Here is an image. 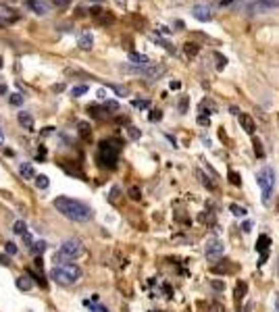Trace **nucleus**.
Segmentation results:
<instances>
[{"instance_id": "33", "label": "nucleus", "mask_w": 279, "mask_h": 312, "mask_svg": "<svg viewBox=\"0 0 279 312\" xmlns=\"http://www.w3.org/2000/svg\"><path fill=\"white\" fill-rule=\"evenodd\" d=\"M254 152H256V156H258V159H263V156H265V150H263V144H261V142H258V140H254Z\"/></svg>"}, {"instance_id": "21", "label": "nucleus", "mask_w": 279, "mask_h": 312, "mask_svg": "<svg viewBox=\"0 0 279 312\" xmlns=\"http://www.w3.org/2000/svg\"><path fill=\"white\" fill-rule=\"evenodd\" d=\"M46 248H48V244L40 240V242H33V246H31V252H33V254H38V256H42L44 252H46Z\"/></svg>"}, {"instance_id": "4", "label": "nucleus", "mask_w": 279, "mask_h": 312, "mask_svg": "<svg viewBox=\"0 0 279 312\" xmlns=\"http://www.w3.org/2000/svg\"><path fill=\"white\" fill-rule=\"evenodd\" d=\"M79 256H84V244L79 240H65L58 248V252L54 254V262H73Z\"/></svg>"}, {"instance_id": "7", "label": "nucleus", "mask_w": 279, "mask_h": 312, "mask_svg": "<svg viewBox=\"0 0 279 312\" xmlns=\"http://www.w3.org/2000/svg\"><path fill=\"white\" fill-rule=\"evenodd\" d=\"M204 254H206V258H208L211 262L219 260V258L223 256V244L219 242L217 238L208 240V242H206V248H204Z\"/></svg>"}, {"instance_id": "35", "label": "nucleus", "mask_w": 279, "mask_h": 312, "mask_svg": "<svg viewBox=\"0 0 279 312\" xmlns=\"http://www.w3.org/2000/svg\"><path fill=\"white\" fill-rule=\"evenodd\" d=\"M50 3H52L54 7H58V9H65V7L71 3V0H50Z\"/></svg>"}, {"instance_id": "56", "label": "nucleus", "mask_w": 279, "mask_h": 312, "mask_svg": "<svg viewBox=\"0 0 279 312\" xmlns=\"http://www.w3.org/2000/svg\"><path fill=\"white\" fill-rule=\"evenodd\" d=\"M92 3H98V0H92Z\"/></svg>"}, {"instance_id": "32", "label": "nucleus", "mask_w": 279, "mask_h": 312, "mask_svg": "<svg viewBox=\"0 0 279 312\" xmlns=\"http://www.w3.org/2000/svg\"><path fill=\"white\" fill-rule=\"evenodd\" d=\"M102 108H104V112H107V110H109V112H117V110H119V104H117L115 100H107Z\"/></svg>"}, {"instance_id": "45", "label": "nucleus", "mask_w": 279, "mask_h": 312, "mask_svg": "<svg viewBox=\"0 0 279 312\" xmlns=\"http://www.w3.org/2000/svg\"><path fill=\"white\" fill-rule=\"evenodd\" d=\"M198 123H200V125H208L211 119H208V116H204V114H200V116H198Z\"/></svg>"}, {"instance_id": "38", "label": "nucleus", "mask_w": 279, "mask_h": 312, "mask_svg": "<svg viewBox=\"0 0 279 312\" xmlns=\"http://www.w3.org/2000/svg\"><path fill=\"white\" fill-rule=\"evenodd\" d=\"M229 179H231V183H233V185H240V175H237L235 171H231V173H229Z\"/></svg>"}, {"instance_id": "5", "label": "nucleus", "mask_w": 279, "mask_h": 312, "mask_svg": "<svg viewBox=\"0 0 279 312\" xmlns=\"http://www.w3.org/2000/svg\"><path fill=\"white\" fill-rule=\"evenodd\" d=\"M256 181L261 185V193H263V204L269 206L271 204V196H273V187H275V171L271 167H263L256 175Z\"/></svg>"}, {"instance_id": "17", "label": "nucleus", "mask_w": 279, "mask_h": 312, "mask_svg": "<svg viewBox=\"0 0 279 312\" xmlns=\"http://www.w3.org/2000/svg\"><path fill=\"white\" fill-rule=\"evenodd\" d=\"M96 23H98V25H113V23H115V17H113L111 13H104V11H102L100 15L96 17Z\"/></svg>"}, {"instance_id": "9", "label": "nucleus", "mask_w": 279, "mask_h": 312, "mask_svg": "<svg viewBox=\"0 0 279 312\" xmlns=\"http://www.w3.org/2000/svg\"><path fill=\"white\" fill-rule=\"evenodd\" d=\"M269 248H271V238L269 236H261L256 242V250H258V254H261V262L258 264H265V260L269 258Z\"/></svg>"}, {"instance_id": "31", "label": "nucleus", "mask_w": 279, "mask_h": 312, "mask_svg": "<svg viewBox=\"0 0 279 312\" xmlns=\"http://www.w3.org/2000/svg\"><path fill=\"white\" fill-rule=\"evenodd\" d=\"M9 100H11L13 106H21V104H23V96H21V94H11Z\"/></svg>"}, {"instance_id": "34", "label": "nucleus", "mask_w": 279, "mask_h": 312, "mask_svg": "<svg viewBox=\"0 0 279 312\" xmlns=\"http://www.w3.org/2000/svg\"><path fill=\"white\" fill-rule=\"evenodd\" d=\"M215 58L219 61V63H217V69H223V67H225V63H227V58H225L223 54H219V52H215Z\"/></svg>"}, {"instance_id": "46", "label": "nucleus", "mask_w": 279, "mask_h": 312, "mask_svg": "<svg viewBox=\"0 0 279 312\" xmlns=\"http://www.w3.org/2000/svg\"><path fill=\"white\" fill-rule=\"evenodd\" d=\"M117 193H119V187H113V191H111V202H117Z\"/></svg>"}, {"instance_id": "47", "label": "nucleus", "mask_w": 279, "mask_h": 312, "mask_svg": "<svg viewBox=\"0 0 279 312\" xmlns=\"http://www.w3.org/2000/svg\"><path fill=\"white\" fill-rule=\"evenodd\" d=\"M36 156H38V159H44V156H46V150H44V148H40Z\"/></svg>"}, {"instance_id": "41", "label": "nucleus", "mask_w": 279, "mask_h": 312, "mask_svg": "<svg viewBox=\"0 0 279 312\" xmlns=\"http://www.w3.org/2000/svg\"><path fill=\"white\" fill-rule=\"evenodd\" d=\"M129 198H131V200H140V189H137V187H131V189H129Z\"/></svg>"}, {"instance_id": "37", "label": "nucleus", "mask_w": 279, "mask_h": 312, "mask_svg": "<svg viewBox=\"0 0 279 312\" xmlns=\"http://www.w3.org/2000/svg\"><path fill=\"white\" fill-rule=\"evenodd\" d=\"M133 106H135V108H148L150 102H148V100H133Z\"/></svg>"}, {"instance_id": "6", "label": "nucleus", "mask_w": 279, "mask_h": 312, "mask_svg": "<svg viewBox=\"0 0 279 312\" xmlns=\"http://www.w3.org/2000/svg\"><path fill=\"white\" fill-rule=\"evenodd\" d=\"M125 71H131V73H137V75H144L148 80H158V77H163L167 73V69L163 65H148V67H123Z\"/></svg>"}, {"instance_id": "23", "label": "nucleus", "mask_w": 279, "mask_h": 312, "mask_svg": "<svg viewBox=\"0 0 279 312\" xmlns=\"http://www.w3.org/2000/svg\"><path fill=\"white\" fill-rule=\"evenodd\" d=\"M184 50H186V54H188L190 58H194V56L198 54V50H200V46H198L196 42H188V44H184Z\"/></svg>"}, {"instance_id": "22", "label": "nucleus", "mask_w": 279, "mask_h": 312, "mask_svg": "<svg viewBox=\"0 0 279 312\" xmlns=\"http://www.w3.org/2000/svg\"><path fill=\"white\" fill-rule=\"evenodd\" d=\"M200 110L204 112V116H211L213 112H217V106H215L211 100H202V104H200Z\"/></svg>"}, {"instance_id": "42", "label": "nucleus", "mask_w": 279, "mask_h": 312, "mask_svg": "<svg viewBox=\"0 0 279 312\" xmlns=\"http://www.w3.org/2000/svg\"><path fill=\"white\" fill-rule=\"evenodd\" d=\"M156 31L161 33V35H169V33H171V29H169V27H165V25H158V27H156Z\"/></svg>"}, {"instance_id": "2", "label": "nucleus", "mask_w": 279, "mask_h": 312, "mask_svg": "<svg viewBox=\"0 0 279 312\" xmlns=\"http://www.w3.org/2000/svg\"><path fill=\"white\" fill-rule=\"evenodd\" d=\"M119 154H121V142L119 140H102L98 144L96 161L104 169H115L119 163Z\"/></svg>"}, {"instance_id": "28", "label": "nucleus", "mask_w": 279, "mask_h": 312, "mask_svg": "<svg viewBox=\"0 0 279 312\" xmlns=\"http://www.w3.org/2000/svg\"><path fill=\"white\" fill-rule=\"evenodd\" d=\"M196 175H198V177H200V181H202V185H206L208 189H215L217 185L213 183V181H208V177H206V175L202 173V171H196Z\"/></svg>"}, {"instance_id": "11", "label": "nucleus", "mask_w": 279, "mask_h": 312, "mask_svg": "<svg viewBox=\"0 0 279 312\" xmlns=\"http://www.w3.org/2000/svg\"><path fill=\"white\" fill-rule=\"evenodd\" d=\"M27 7H29L36 15H40V17L48 15V5H46V3H42V0H27Z\"/></svg>"}, {"instance_id": "13", "label": "nucleus", "mask_w": 279, "mask_h": 312, "mask_svg": "<svg viewBox=\"0 0 279 312\" xmlns=\"http://www.w3.org/2000/svg\"><path fill=\"white\" fill-rule=\"evenodd\" d=\"M129 63H133V67H148L150 61L146 54H140V52H129Z\"/></svg>"}, {"instance_id": "19", "label": "nucleus", "mask_w": 279, "mask_h": 312, "mask_svg": "<svg viewBox=\"0 0 279 312\" xmlns=\"http://www.w3.org/2000/svg\"><path fill=\"white\" fill-rule=\"evenodd\" d=\"M0 17H5L7 23H13V21H17V19H19V15H15L9 7H0Z\"/></svg>"}, {"instance_id": "30", "label": "nucleus", "mask_w": 279, "mask_h": 312, "mask_svg": "<svg viewBox=\"0 0 279 312\" xmlns=\"http://www.w3.org/2000/svg\"><path fill=\"white\" fill-rule=\"evenodd\" d=\"M258 5H261L263 9H275V7H279V0H256Z\"/></svg>"}, {"instance_id": "26", "label": "nucleus", "mask_w": 279, "mask_h": 312, "mask_svg": "<svg viewBox=\"0 0 279 312\" xmlns=\"http://www.w3.org/2000/svg\"><path fill=\"white\" fill-rule=\"evenodd\" d=\"M88 92V86L84 84V86H73L71 88V96H73V98H79V96H84Z\"/></svg>"}, {"instance_id": "43", "label": "nucleus", "mask_w": 279, "mask_h": 312, "mask_svg": "<svg viewBox=\"0 0 279 312\" xmlns=\"http://www.w3.org/2000/svg\"><path fill=\"white\" fill-rule=\"evenodd\" d=\"M7 252L9 254H17V246L13 242H7Z\"/></svg>"}, {"instance_id": "44", "label": "nucleus", "mask_w": 279, "mask_h": 312, "mask_svg": "<svg viewBox=\"0 0 279 312\" xmlns=\"http://www.w3.org/2000/svg\"><path fill=\"white\" fill-rule=\"evenodd\" d=\"M179 110H182V112H186V110H188V98H186V96L182 98V102H179Z\"/></svg>"}, {"instance_id": "40", "label": "nucleus", "mask_w": 279, "mask_h": 312, "mask_svg": "<svg viewBox=\"0 0 279 312\" xmlns=\"http://www.w3.org/2000/svg\"><path fill=\"white\" fill-rule=\"evenodd\" d=\"M161 119H163V112H161V110H152L150 121H161Z\"/></svg>"}, {"instance_id": "51", "label": "nucleus", "mask_w": 279, "mask_h": 312, "mask_svg": "<svg viewBox=\"0 0 279 312\" xmlns=\"http://www.w3.org/2000/svg\"><path fill=\"white\" fill-rule=\"evenodd\" d=\"M250 227H252V223H244L242 225V231H250Z\"/></svg>"}, {"instance_id": "16", "label": "nucleus", "mask_w": 279, "mask_h": 312, "mask_svg": "<svg viewBox=\"0 0 279 312\" xmlns=\"http://www.w3.org/2000/svg\"><path fill=\"white\" fill-rule=\"evenodd\" d=\"M15 285H17V289H21V291H29V289L33 287L29 275H21V277H19V279L15 281Z\"/></svg>"}, {"instance_id": "8", "label": "nucleus", "mask_w": 279, "mask_h": 312, "mask_svg": "<svg viewBox=\"0 0 279 312\" xmlns=\"http://www.w3.org/2000/svg\"><path fill=\"white\" fill-rule=\"evenodd\" d=\"M192 15H194V19H198V21L206 23L213 19V7L206 5V3H198V5L192 7Z\"/></svg>"}, {"instance_id": "18", "label": "nucleus", "mask_w": 279, "mask_h": 312, "mask_svg": "<svg viewBox=\"0 0 279 312\" xmlns=\"http://www.w3.org/2000/svg\"><path fill=\"white\" fill-rule=\"evenodd\" d=\"M77 131H79V138H82V140H86V142L92 138L90 125H88V123H84V121H82V123H77Z\"/></svg>"}, {"instance_id": "12", "label": "nucleus", "mask_w": 279, "mask_h": 312, "mask_svg": "<svg viewBox=\"0 0 279 312\" xmlns=\"http://www.w3.org/2000/svg\"><path fill=\"white\" fill-rule=\"evenodd\" d=\"M237 116H240V125L244 127V131L252 135V133L256 131V125H254V121H252V116H250V114H246V112H240Z\"/></svg>"}, {"instance_id": "25", "label": "nucleus", "mask_w": 279, "mask_h": 312, "mask_svg": "<svg viewBox=\"0 0 279 312\" xmlns=\"http://www.w3.org/2000/svg\"><path fill=\"white\" fill-rule=\"evenodd\" d=\"M33 183H36V187H38V189H46L50 181H48V177H46V175H38V177L33 179Z\"/></svg>"}, {"instance_id": "29", "label": "nucleus", "mask_w": 279, "mask_h": 312, "mask_svg": "<svg viewBox=\"0 0 279 312\" xmlns=\"http://www.w3.org/2000/svg\"><path fill=\"white\" fill-rule=\"evenodd\" d=\"M229 210L235 214V217H246V214H248V210H246V208L237 206V204H231V206H229Z\"/></svg>"}, {"instance_id": "36", "label": "nucleus", "mask_w": 279, "mask_h": 312, "mask_svg": "<svg viewBox=\"0 0 279 312\" xmlns=\"http://www.w3.org/2000/svg\"><path fill=\"white\" fill-rule=\"evenodd\" d=\"M127 133H129V138H131V140H137V138H140V129H137V127H129Z\"/></svg>"}, {"instance_id": "55", "label": "nucleus", "mask_w": 279, "mask_h": 312, "mask_svg": "<svg viewBox=\"0 0 279 312\" xmlns=\"http://www.w3.org/2000/svg\"><path fill=\"white\" fill-rule=\"evenodd\" d=\"M0 67H3V56H0Z\"/></svg>"}, {"instance_id": "20", "label": "nucleus", "mask_w": 279, "mask_h": 312, "mask_svg": "<svg viewBox=\"0 0 279 312\" xmlns=\"http://www.w3.org/2000/svg\"><path fill=\"white\" fill-rule=\"evenodd\" d=\"M84 306H86L90 312H109L104 306H100L98 302H92V300H84Z\"/></svg>"}, {"instance_id": "48", "label": "nucleus", "mask_w": 279, "mask_h": 312, "mask_svg": "<svg viewBox=\"0 0 279 312\" xmlns=\"http://www.w3.org/2000/svg\"><path fill=\"white\" fill-rule=\"evenodd\" d=\"M52 90H54V92H63L65 86H63V84H58V86H52Z\"/></svg>"}, {"instance_id": "10", "label": "nucleus", "mask_w": 279, "mask_h": 312, "mask_svg": "<svg viewBox=\"0 0 279 312\" xmlns=\"http://www.w3.org/2000/svg\"><path fill=\"white\" fill-rule=\"evenodd\" d=\"M77 46L82 48V50H92L94 48V35H92V31H88V29L79 31V35H77Z\"/></svg>"}, {"instance_id": "39", "label": "nucleus", "mask_w": 279, "mask_h": 312, "mask_svg": "<svg viewBox=\"0 0 279 312\" xmlns=\"http://www.w3.org/2000/svg\"><path fill=\"white\" fill-rule=\"evenodd\" d=\"M208 312H225V308H223V304H219V302H215L213 306H211V310Z\"/></svg>"}, {"instance_id": "1", "label": "nucleus", "mask_w": 279, "mask_h": 312, "mask_svg": "<svg viewBox=\"0 0 279 312\" xmlns=\"http://www.w3.org/2000/svg\"><path fill=\"white\" fill-rule=\"evenodd\" d=\"M52 206L63 214V217L75 221V223H86L92 219V208L79 200H73L69 196H56L52 200Z\"/></svg>"}, {"instance_id": "24", "label": "nucleus", "mask_w": 279, "mask_h": 312, "mask_svg": "<svg viewBox=\"0 0 279 312\" xmlns=\"http://www.w3.org/2000/svg\"><path fill=\"white\" fill-rule=\"evenodd\" d=\"M217 7H221V9H237V7H240V0H217Z\"/></svg>"}, {"instance_id": "15", "label": "nucleus", "mask_w": 279, "mask_h": 312, "mask_svg": "<svg viewBox=\"0 0 279 312\" xmlns=\"http://www.w3.org/2000/svg\"><path fill=\"white\" fill-rule=\"evenodd\" d=\"M19 173H21L23 179H36V177H38L36 171H33V167H31L29 163H23L21 167H19Z\"/></svg>"}, {"instance_id": "54", "label": "nucleus", "mask_w": 279, "mask_h": 312, "mask_svg": "<svg viewBox=\"0 0 279 312\" xmlns=\"http://www.w3.org/2000/svg\"><path fill=\"white\" fill-rule=\"evenodd\" d=\"M275 308H277V312H279V298H277V302H275Z\"/></svg>"}, {"instance_id": "50", "label": "nucleus", "mask_w": 279, "mask_h": 312, "mask_svg": "<svg viewBox=\"0 0 279 312\" xmlns=\"http://www.w3.org/2000/svg\"><path fill=\"white\" fill-rule=\"evenodd\" d=\"M179 88H182V84H179V82H171V90H179Z\"/></svg>"}, {"instance_id": "53", "label": "nucleus", "mask_w": 279, "mask_h": 312, "mask_svg": "<svg viewBox=\"0 0 279 312\" xmlns=\"http://www.w3.org/2000/svg\"><path fill=\"white\" fill-rule=\"evenodd\" d=\"M0 94H7V86L5 84H0Z\"/></svg>"}, {"instance_id": "27", "label": "nucleus", "mask_w": 279, "mask_h": 312, "mask_svg": "<svg viewBox=\"0 0 279 312\" xmlns=\"http://www.w3.org/2000/svg\"><path fill=\"white\" fill-rule=\"evenodd\" d=\"M13 231L17 233V236H23V233H27L29 229H27V225H25L23 221H17V223H15V227H13Z\"/></svg>"}, {"instance_id": "3", "label": "nucleus", "mask_w": 279, "mask_h": 312, "mask_svg": "<svg viewBox=\"0 0 279 312\" xmlns=\"http://www.w3.org/2000/svg\"><path fill=\"white\" fill-rule=\"evenodd\" d=\"M50 277H52L54 283L69 287V285H75L79 279H82V268L73 262H61V264H54V268L50 270Z\"/></svg>"}, {"instance_id": "49", "label": "nucleus", "mask_w": 279, "mask_h": 312, "mask_svg": "<svg viewBox=\"0 0 279 312\" xmlns=\"http://www.w3.org/2000/svg\"><path fill=\"white\" fill-rule=\"evenodd\" d=\"M0 264H5V266H9L11 262H9V258H7V256H0Z\"/></svg>"}, {"instance_id": "52", "label": "nucleus", "mask_w": 279, "mask_h": 312, "mask_svg": "<svg viewBox=\"0 0 279 312\" xmlns=\"http://www.w3.org/2000/svg\"><path fill=\"white\" fill-rule=\"evenodd\" d=\"M5 144V133H3V127H0V146Z\"/></svg>"}, {"instance_id": "14", "label": "nucleus", "mask_w": 279, "mask_h": 312, "mask_svg": "<svg viewBox=\"0 0 279 312\" xmlns=\"http://www.w3.org/2000/svg\"><path fill=\"white\" fill-rule=\"evenodd\" d=\"M17 121H19V125H21L23 129H33V116L29 114V112H19L17 114Z\"/></svg>"}]
</instances>
